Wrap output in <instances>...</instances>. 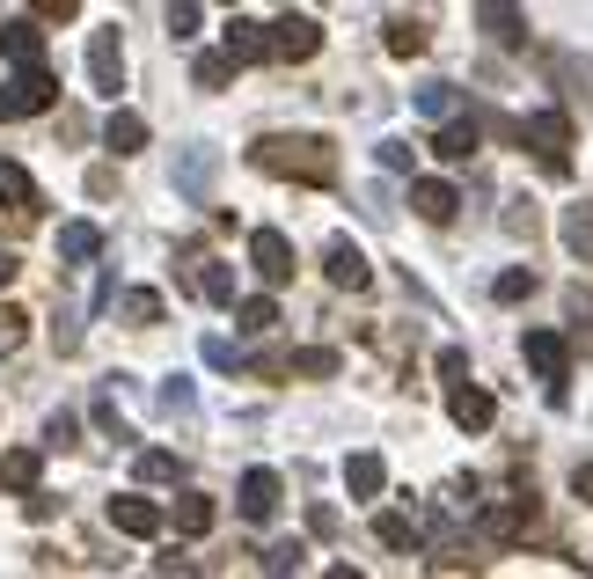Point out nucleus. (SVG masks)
<instances>
[{"label": "nucleus", "instance_id": "nucleus-38", "mask_svg": "<svg viewBox=\"0 0 593 579\" xmlns=\"http://www.w3.org/2000/svg\"><path fill=\"white\" fill-rule=\"evenodd\" d=\"M374 161H382V169H411V140H382Z\"/></svg>", "mask_w": 593, "mask_h": 579}, {"label": "nucleus", "instance_id": "nucleus-30", "mask_svg": "<svg viewBox=\"0 0 593 579\" xmlns=\"http://www.w3.org/2000/svg\"><path fill=\"white\" fill-rule=\"evenodd\" d=\"M125 316L140 323V331H147V323H161V294H155V286H132V294H125Z\"/></svg>", "mask_w": 593, "mask_h": 579}, {"label": "nucleus", "instance_id": "nucleus-17", "mask_svg": "<svg viewBox=\"0 0 593 579\" xmlns=\"http://www.w3.org/2000/svg\"><path fill=\"white\" fill-rule=\"evenodd\" d=\"M0 206H16V213H37V184L22 161H0Z\"/></svg>", "mask_w": 593, "mask_h": 579}, {"label": "nucleus", "instance_id": "nucleus-26", "mask_svg": "<svg viewBox=\"0 0 593 579\" xmlns=\"http://www.w3.org/2000/svg\"><path fill=\"white\" fill-rule=\"evenodd\" d=\"M374 536H382L388 550H418V521H411V513H382V521H374Z\"/></svg>", "mask_w": 593, "mask_h": 579}, {"label": "nucleus", "instance_id": "nucleus-9", "mask_svg": "<svg viewBox=\"0 0 593 579\" xmlns=\"http://www.w3.org/2000/svg\"><path fill=\"white\" fill-rule=\"evenodd\" d=\"M110 528H118V536H161V507L140 499V492H118L110 499Z\"/></svg>", "mask_w": 593, "mask_h": 579}, {"label": "nucleus", "instance_id": "nucleus-33", "mask_svg": "<svg viewBox=\"0 0 593 579\" xmlns=\"http://www.w3.org/2000/svg\"><path fill=\"white\" fill-rule=\"evenodd\" d=\"M491 294H498V301H527V294H535V272H498Z\"/></svg>", "mask_w": 593, "mask_h": 579}, {"label": "nucleus", "instance_id": "nucleus-27", "mask_svg": "<svg viewBox=\"0 0 593 579\" xmlns=\"http://www.w3.org/2000/svg\"><path fill=\"white\" fill-rule=\"evenodd\" d=\"M388 52H396V59H418L425 52V22L396 16V22H388Z\"/></svg>", "mask_w": 593, "mask_h": 579}, {"label": "nucleus", "instance_id": "nucleus-15", "mask_svg": "<svg viewBox=\"0 0 593 579\" xmlns=\"http://www.w3.org/2000/svg\"><path fill=\"white\" fill-rule=\"evenodd\" d=\"M411 206H418L425 220H439V228H447L454 213H462V198H454V184H433V176H425V184H411Z\"/></svg>", "mask_w": 593, "mask_h": 579}, {"label": "nucleus", "instance_id": "nucleus-13", "mask_svg": "<svg viewBox=\"0 0 593 579\" xmlns=\"http://www.w3.org/2000/svg\"><path fill=\"white\" fill-rule=\"evenodd\" d=\"M103 147H110V155H140V147H147V118H140V110H110Z\"/></svg>", "mask_w": 593, "mask_h": 579}, {"label": "nucleus", "instance_id": "nucleus-7", "mask_svg": "<svg viewBox=\"0 0 593 579\" xmlns=\"http://www.w3.org/2000/svg\"><path fill=\"white\" fill-rule=\"evenodd\" d=\"M249 264H257L271 286H286V279H294V243H286L279 228H257V235H249Z\"/></svg>", "mask_w": 593, "mask_h": 579}, {"label": "nucleus", "instance_id": "nucleus-16", "mask_svg": "<svg viewBox=\"0 0 593 579\" xmlns=\"http://www.w3.org/2000/svg\"><path fill=\"white\" fill-rule=\"evenodd\" d=\"M59 257H67V264H96V257H103V228L67 220V228H59Z\"/></svg>", "mask_w": 593, "mask_h": 579}, {"label": "nucleus", "instance_id": "nucleus-35", "mask_svg": "<svg viewBox=\"0 0 593 579\" xmlns=\"http://www.w3.org/2000/svg\"><path fill=\"white\" fill-rule=\"evenodd\" d=\"M22 331H30V316H22V308H0V360L22 345Z\"/></svg>", "mask_w": 593, "mask_h": 579}, {"label": "nucleus", "instance_id": "nucleus-20", "mask_svg": "<svg viewBox=\"0 0 593 579\" xmlns=\"http://www.w3.org/2000/svg\"><path fill=\"white\" fill-rule=\"evenodd\" d=\"M433 155H439V161H470V155H476V125H470V118H454V125H439V140H433Z\"/></svg>", "mask_w": 593, "mask_h": 579}, {"label": "nucleus", "instance_id": "nucleus-22", "mask_svg": "<svg viewBox=\"0 0 593 579\" xmlns=\"http://www.w3.org/2000/svg\"><path fill=\"white\" fill-rule=\"evenodd\" d=\"M476 22H484L498 45H527V16H521V8H484Z\"/></svg>", "mask_w": 593, "mask_h": 579}, {"label": "nucleus", "instance_id": "nucleus-44", "mask_svg": "<svg viewBox=\"0 0 593 579\" xmlns=\"http://www.w3.org/2000/svg\"><path fill=\"white\" fill-rule=\"evenodd\" d=\"M16 272H22V264H16V249H0V286L16 279Z\"/></svg>", "mask_w": 593, "mask_h": 579}, {"label": "nucleus", "instance_id": "nucleus-32", "mask_svg": "<svg viewBox=\"0 0 593 579\" xmlns=\"http://www.w3.org/2000/svg\"><path fill=\"white\" fill-rule=\"evenodd\" d=\"M176 184H184V192H206V184H213V155H184V161H176Z\"/></svg>", "mask_w": 593, "mask_h": 579}, {"label": "nucleus", "instance_id": "nucleus-3", "mask_svg": "<svg viewBox=\"0 0 593 579\" xmlns=\"http://www.w3.org/2000/svg\"><path fill=\"white\" fill-rule=\"evenodd\" d=\"M506 133H513V140H527L542 161H550V169L564 176V161H572V118H564V110H535V118L506 125Z\"/></svg>", "mask_w": 593, "mask_h": 579}, {"label": "nucleus", "instance_id": "nucleus-29", "mask_svg": "<svg viewBox=\"0 0 593 579\" xmlns=\"http://www.w3.org/2000/svg\"><path fill=\"white\" fill-rule=\"evenodd\" d=\"M286 367H294V374H315V382H330V374H337V352H330V345H308V352H294Z\"/></svg>", "mask_w": 593, "mask_h": 579}, {"label": "nucleus", "instance_id": "nucleus-14", "mask_svg": "<svg viewBox=\"0 0 593 579\" xmlns=\"http://www.w3.org/2000/svg\"><path fill=\"white\" fill-rule=\"evenodd\" d=\"M227 59H235V67H249V59H271V45H264V22H249V16L227 22Z\"/></svg>", "mask_w": 593, "mask_h": 579}, {"label": "nucleus", "instance_id": "nucleus-28", "mask_svg": "<svg viewBox=\"0 0 593 579\" xmlns=\"http://www.w3.org/2000/svg\"><path fill=\"white\" fill-rule=\"evenodd\" d=\"M176 528H184V536H206V528H213V499H206V492L176 499Z\"/></svg>", "mask_w": 593, "mask_h": 579}, {"label": "nucleus", "instance_id": "nucleus-6", "mask_svg": "<svg viewBox=\"0 0 593 579\" xmlns=\"http://www.w3.org/2000/svg\"><path fill=\"white\" fill-rule=\"evenodd\" d=\"M88 81H96V96H118V88H125L118 30H96V37H88Z\"/></svg>", "mask_w": 593, "mask_h": 579}, {"label": "nucleus", "instance_id": "nucleus-45", "mask_svg": "<svg viewBox=\"0 0 593 579\" xmlns=\"http://www.w3.org/2000/svg\"><path fill=\"white\" fill-rule=\"evenodd\" d=\"M323 579H359V572H352V565H330V572H323Z\"/></svg>", "mask_w": 593, "mask_h": 579}, {"label": "nucleus", "instance_id": "nucleus-34", "mask_svg": "<svg viewBox=\"0 0 593 579\" xmlns=\"http://www.w3.org/2000/svg\"><path fill=\"white\" fill-rule=\"evenodd\" d=\"M191 404H198V396H191V382L176 374V382L161 389V411H169V419H191Z\"/></svg>", "mask_w": 593, "mask_h": 579}, {"label": "nucleus", "instance_id": "nucleus-1", "mask_svg": "<svg viewBox=\"0 0 593 579\" xmlns=\"http://www.w3.org/2000/svg\"><path fill=\"white\" fill-rule=\"evenodd\" d=\"M249 161H257L264 176H300V184H330L337 176L330 140H315V133H271V140L249 147Z\"/></svg>", "mask_w": 593, "mask_h": 579}, {"label": "nucleus", "instance_id": "nucleus-8", "mask_svg": "<svg viewBox=\"0 0 593 579\" xmlns=\"http://www.w3.org/2000/svg\"><path fill=\"white\" fill-rule=\"evenodd\" d=\"M0 52L22 67H45V30H37V16H16V22H0Z\"/></svg>", "mask_w": 593, "mask_h": 579}, {"label": "nucleus", "instance_id": "nucleus-39", "mask_svg": "<svg viewBox=\"0 0 593 579\" xmlns=\"http://www.w3.org/2000/svg\"><path fill=\"white\" fill-rule=\"evenodd\" d=\"M73 433H81V425H73V411H59V419L45 425V440H52V448H73Z\"/></svg>", "mask_w": 593, "mask_h": 579}, {"label": "nucleus", "instance_id": "nucleus-23", "mask_svg": "<svg viewBox=\"0 0 593 579\" xmlns=\"http://www.w3.org/2000/svg\"><path fill=\"white\" fill-rule=\"evenodd\" d=\"M300 572H308V550H300V543H271V550H264V579H300Z\"/></svg>", "mask_w": 593, "mask_h": 579}, {"label": "nucleus", "instance_id": "nucleus-5", "mask_svg": "<svg viewBox=\"0 0 593 579\" xmlns=\"http://www.w3.org/2000/svg\"><path fill=\"white\" fill-rule=\"evenodd\" d=\"M527 367L550 382V404H564V374H572V352H564V337L550 331H527Z\"/></svg>", "mask_w": 593, "mask_h": 579}, {"label": "nucleus", "instance_id": "nucleus-11", "mask_svg": "<svg viewBox=\"0 0 593 579\" xmlns=\"http://www.w3.org/2000/svg\"><path fill=\"white\" fill-rule=\"evenodd\" d=\"M279 470H243V521H271L279 513Z\"/></svg>", "mask_w": 593, "mask_h": 579}, {"label": "nucleus", "instance_id": "nucleus-41", "mask_svg": "<svg viewBox=\"0 0 593 579\" xmlns=\"http://www.w3.org/2000/svg\"><path fill=\"white\" fill-rule=\"evenodd\" d=\"M439 374H447V389H462V374H470V360H462V352L447 345V352H439Z\"/></svg>", "mask_w": 593, "mask_h": 579}, {"label": "nucleus", "instance_id": "nucleus-10", "mask_svg": "<svg viewBox=\"0 0 593 579\" xmlns=\"http://www.w3.org/2000/svg\"><path fill=\"white\" fill-rule=\"evenodd\" d=\"M323 272H330V286H345V294H359V286L374 279L367 257H359V243H345V235H337V243L323 249Z\"/></svg>", "mask_w": 593, "mask_h": 579}, {"label": "nucleus", "instance_id": "nucleus-18", "mask_svg": "<svg viewBox=\"0 0 593 579\" xmlns=\"http://www.w3.org/2000/svg\"><path fill=\"white\" fill-rule=\"evenodd\" d=\"M345 484H352V499H382V484H388L382 455H352L345 462Z\"/></svg>", "mask_w": 593, "mask_h": 579}, {"label": "nucleus", "instance_id": "nucleus-19", "mask_svg": "<svg viewBox=\"0 0 593 579\" xmlns=\"http://www.w3.org/2000/svg\"><path fill=\"white\" fill-rule=\"evenodd\" d=\"M191 286L213 301V308H235V272H227V264H198V272H191Z\"/></svg>", "mask_w": 593, "mask_h": 579}, {"label": "nucleus", "instance_id": "nucleus-4", "mask_svg": "<svg viewBox=\"0 0 593 579\" xmlns=\"http://www.w3.org/2000/svg\"><path fill=\"white\" fill-rule=\"evenodd\" d=\"M264 45H271V59H315L323 52V22L315 16H279L264 30Z\"/></svg>", "mask_w": 593, "mask_h": 579}, {"label": "nucleus", "instance_id": "nucleus-2", "mask_svg": "<svg viewBox=\"0 0 593 579\" xmlns=\"http://www.w3.org/2000/svg\"><path fill=\"white\" fill-rule=\"evenodd\" d=\"M59 104V73L52 67H22L0 81V118H37V110Z\"/></svg>", "mask_w": 593, "mask_h": 579}, {"label": "nucleus", "instance_id": "nucleus-43", "mask_svg": "<svg viewBox=\"0 0 593 579\" xmlns=\"http://www.w3.org/2000/svg\"><path fill=\"white\" fill-rule=\"evenodd\" d=\"M572 492H579V499H593V462H579V470H572Z\"/></svg>", "mask_w": 593, "mask_h": 579}, {"label": "nucleus", "instance_id": "nucleus-12", "mask_svg": "<svg viewBox=\"0 0 593 579\" xmlns=\"http://www.w3.org/2000/svg\"><path fill=\"white\" fill-rule=\"evenodd\" d=\"M447 411H454V425H462V433H484V425L498 419V404H491L484 389H470V382H462V389L447 396Z\"/></svg>", "mask_w": 593, "mask_h": 579}, {"label": "nucleus", "instance_id": "nucleus-37", "mask_svg": "<svg viewBox=\"0 0 593 579\" xmlns=\"http://www.w3.org/2000/svg\"><path fill=\"white\" fill-rule=\"evenodd\" d=\"M227 73H235V59H227V52H206V59H198V88H220Z\"/></svg>", "mask_w": 593, "mask_h": 579}, {"label": "nucleus", "instance_id": "nucleus-25", "mask_svg": "<svg viewBox=\"0 0 593 579\" xmlns=\"http://www.w3.org/2000/svg\"><path fill=\"white\" fill-rule=\"evenodd\" d=\"M235 323H243L249 337H264V331H279V308H271L264 294H257V301H235Z\"/></svg>", "mask_w": 593, "mask_h": 579}, {"label": "nucleus", "instance_id": "nucleus-40", "mask_svg": "<svg viewBox=\"0 0 593 579\" xmlns=\"http://www.w3.org/2000/svg\"><path fill=\"white\" fill-rule=\"evenodd\" d=\"M235 360H243V352L227 345V337H206V367H235Z\"/></svg>", "mask_w": 593, "mask_h": 579}, {"label": "nucleus", "instance_id": "nucleus-24", "mask_svg": "<svg viewBox=\"0 0 593 579\" xmlns=\"http://www.w3.org/2000/svg\"><path fill=\"white\" fill-rule=\"evenodd\" d=\"M564 243L593 264V206H564Z\"/></svg>", "mask_w": 593, "mask_h": 579}, {"label": "nucleus", "instance_id": "nucleus-36", "mask_svg": "<svg viewBox=\"0 0 593 579\" xmlns=\"http://www.w3.org/2000/svg\"><path fill=\"white\" fill-rule=\"evenodd\" d=\"M176 470H184V462L161 455V448H155V455H140V477H147V484H176Z\"/></svg>", "mask_w": 593, "mask_h": 579}, {"label": "nucleus", "instance_id": "nucleus-42", "mask_svg": "<svg viewBox=\"0 0 593 579\" xmlns=\"http://www.w3.org/2000/svg\"><path fill=\"white\" fill-rule=\"evenodd\" d=\"M506 228H513V235H535V206H527V198H521V206L506 213Z\"/></svg>", "mask_w": 593, "mask_h": 579}, {"label": "nucleus", "instance_id": "nucleus-31", "mask_svg": "<svg viewBox=\"0 0 593 579\" xmlns=\"http://www.w3.org/2000/svg\"><path fill=\"white\" fill-rule=\"evenodd\" d=\"M454 104H462V96H454V88H447V81H433V88H418V110H425V118H447V125H454Z\"/></svg>", "mask_w": 593, "mask_h": 579}, {"label": "nucleus", "instance_id": "nucleus-21", "mask_svg": "<svg viewBox=\"0 0 593 579\" xmlns=\"http://www.w3.org/2000/svg\"><path fill=\"white\" fill-rule=\"evenodd\" d=\"M0 484H8V492H30V499H37V455H30V448L0 455Z\"/></svg>", "mask_w": 593, "mask_h": 579}]
</instances>
